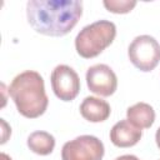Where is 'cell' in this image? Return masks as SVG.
Returning <instances> with one entry per match:
<instances>
[{"label": "cell", "instance_id": "1", "mask_svg": "<svg viewBox=\"0 0 160 160\" xmlns=\"http://www.w3.org/2000/svg\"><path fill=\"white\" fill-rule=\"evenodd\" d=\"M82 15L79 0H30L26 18L31 28L46 36H64L70 32Z\"/></svg>", "mask_w": 160, "mask_h": 160}, {"label": "cell", "instance_id": "2", "mask_svg": "<svg viewBox=\"0 0 160 160\" xmlns=\"http://www.w3.org/2000/svg\"><path fill=\"white\" fill-rule=\"evenodd\" d=\"M9 94L18 111L29 119L42 115L49 104L44 79L34 70H26L16 75L9 86Z\"/></svg>", "mask_w": 160, "mask_h": 160}, {"label": "cell", "instance_id": "3", "mask_svg": "<svg viewBox=\"0 0 160 160\" xmlns=\"http://www.w3.org/2000/svg\"><path fill=\"white\" fill-rule=\"evenodd\" d=\"M116 36V26L109 20H98L84 26L75 39L76 52L84 59H91L101 54L111 45Z\"/></svg>", "mask_w": 160, "mask_h": 160}, {"label": "cell", "instance_id": "4", "mask_svg": "<svg viewBox=\"0 0 160 160\" xmlns=\"http://www.w3.org/2000/svg\"><path fill=\"white\" fill-rule=\"evenodd\" d=\"M131 64L141 71L154 70L160 61V44L150 35L136 36L128 49Z\"/></svg>", "mask_w": 160, "mask_h": 160}, {"label": "cell", "instance_id": "5", "mask_svg": "<svg viewBox=\"0 0 160 160\" xmlns=\"http://www.w3.org/2000/svg\"><path fill=\"white\" fill-rule=\"evenodd\" d=\"M105 149L101 140L92 135H81L64 144L62 160H101Z\"/></svg>", "mask_w": 160, "mask_h": 160}, {"label": "cell", "instance_id": "6", "mask_svg": "<svg viewBox=\"0 0 160 160\" xmlns=\"http://www.w3.org/2000/svg\"><path fill=\"white\" fill-rule=\"evenodd\" d=\"M51 88L62 101L74 100L80 91V79L76 71L68 65H58L51 72Z\"/></svg>", "mask_w": 160, "mask_h": 160}, {"label": "cell", "instance_id": "7", "mask_svg": "<svg viewBox=\"0 0 160 160\" xmlns=\"http://www.w3.org/2000/svg\"><path fill=\"white\" fill-rule=\"evenodd\" d=\"M86 84L94 94L110 96L118 88V78L110 66L105 64H96L88 69Z\"/></svg>", "mask_w": 160, "mask_h": 160}, {"label": "cell", "instance_id": "8", "mask_svg": "<svg viewBox=\"0 0 160 160\" xmlns=\"http://www.w3.org/2000/svg\"><path fill=\"white\" fill-rule=\"evenodd\" d=\"M142 131L134 126L128 119L120 120L110 130V140L118 148H130L139 142Z\"/></svg>", "mask_w": 160, "mask_h": 160}, {"label": "cell", "instance_id": "9", "mask_svg": "<svg viewBox=\"0 0 160 160\" xmlns=\"http://www.w3.org/2000/svg\"><path fill=\"white\" fill-rule=\"evenodd\" d=\"M110 112H111L110 105L105 100H102L100 98L88 96L80 104V114H81V116L85 120L90 121V122L105 121L110 116Z\"/></svg>", "mask_w": 160, "mask_h": 160}, {"label": "cell", "instance_id": "10", "mask_svg": "<svg viewBox=\"0 0 160 160\" xmlns=\"http://www.w3.org/2000/svg\"><path fill=\"white\" fill-rule=\"evenodd\" d=\"M126 119L138 129H148L155 121V111L146 102H138L126 110Z\"/></svg>", "mask_w": 160, "mask_h": 160}, {"label": "cell", "instance_id": "11", "mask_svg": "<svg viewBox=\"0 0 160 160\" xmlns=\"http://www.w3.org/2000/svg\"><path fill=\"white\" fill-rule=\"evenodd\" d=\"M28 146L38 155H49L55 148V138L46 131H34L28 138Z\"/></svg>", "mask_w": 160, "mask_h": 160}, {"label": "cell", "instance_id": "12", "mask_svg": "<svg viewBox=\"0 0 160 160\" xmlns=\"http://www.w3.org/2000/svg\"><path fill=\"white\" fill-rule=\"evenodd\" d=\"M102 4L106 8V10L110 12L126 14L135 8L136 1L135 0H104Z\"/></svg>", "mask_w": 160, "mask_h": 160}, {"label": "cell", "instance_id": "13", "mask_svg": "<svg viewBox=\"0 0 160 160\" xmlns=\"http://www.w3.org/2000/svg\"><path fill=\"white\" fill-rule=\"evenodd\" d=\"M115 160H140V159L135 155H121V156L116 158Z\"/></svg>", "mask_w": 160, "mask_h": 160}, {"label": "cell", "instance_id": "14", "mask_svg": "<svg viewBox=\"0 0 160 160\" xmlns=\"http://www.w3.org/2000/svg\"><path fill=\"white\" fill-rule=\"evenodd\" d=\"M155 140H156V145H158V148L160 149V126H159V128H158V130H156Z\"/></svg>", "mask_w": 160, "mask_h": 160}, {"label": "cell", "instance_id": "15", "mask_svg": "<svg viewBox=\"0 0 160 160\" xmlns=\"http://www.w3.org/2000/svg\"><path fill=\"white\" fill-rule=\"evenodd\" d=\"M1 159H2V160H11V159H10V158H9L6 154H4V152L1 154Z\"/></svg>", "mask_w": 160, "mask_h": 160}]
</instances>
